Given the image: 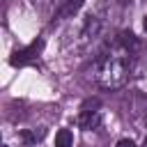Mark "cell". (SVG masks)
Wrapping results in <instances>:
<instances>
[{
	"mask_svg": "<svg viewBox=\"0 0 147 147\" xmlns=\"http://www.w3.org/2000/svg\"><path fill=\"white\" fill-rule=\"evenodd\" d=\"M2 147H7V145H2Z\"/></svg>",
	"mask_w": 147,
	"mask_h": 147,
	"instance_id": "cell-9",
	"label": "cell"
},
{
	"mask_svg": "<svg viewBox=\"0 0 147 147\" xmlns=\"http://www.w3.org/2000/svg\"><path fill=\"white\" fill-rule=\"evenodd\" d=\"M41 46H44V44H41V39H37V41H32L28 48L14 51V53H11V57H9V62H11L14 67H23V64H28V62L37 60V55H39Z\"/></svg>",
	"mask_w": 147,
	"mask_h": 147,
	"instance_id": "cell-2",
	"label": "cell"
},
{
	"mask_svg": "<svg viewBox=\"0 0 147 147\" xmlns=\"http://www.w3.org/2000/svg\"><path fill=\"white\" fill-rule=\"evenodd\" d=\"M133 48L117 37L113 44L106 46V51L96 57V83L106 90H117L126 83L131 64H133Z\"/></svg>",
	"mask_w": 147,
	"mask_h": 147,
	"instance_id": "cell-1",
	"label": "cell"
},
{
	"mask_svg": "<svg viewBox=\"0 0 147 147\" xmlns=\"http://www.w3.org/2000/svg\"><path fill=\"white\" fill-rule=\"evenodd\" d=\"M41 136H44V131H34V133H30V131H21V140H23L25 145H32V142H37Z\"/></svg>",
	"mask_w": 147,
	"mask_h": 147,
	"instance_id": "cell-6",
	"label": "cell"
},
{
	"mask_svg": "<svg viewBox=\"0 0 147 147\" xmlns=\"http://www.w3.org/2000/svg\"><path fill=\"white\" fill-rule=\"evenodd\" d=\"M117 147H136V142H133L131 138H122V140L117 142Z\"/></svg>",
	"mask_w": 147,
	"mask_h": 147,
	"instance_id": "cell-7",
	"label": "cell"
},
{
	"mask_svg": "<svg viewBox=\"0 0 147 147\" xmlns=\"http://www.w3.org/2000/svg\"><path fill=\"white\" fill-rule=\"evenodd\" d=\"M55 147H74V133L69 129H60L55 133Z\"/></svg>",
	"mask_w": 147,
	"mask_h": 147,
	"instance_id": "cell-4",
	"label": "cell"
},
{
	"mask_svg": "<svg viewBox=\"0 0 147 147\" xmlns=\"http://www.w3.org/2000/svg\"><path fill=\"white\" fill-rule=\"evenodd\" d=\"M85 0H64V9H62V14L64 16H71V14H76L78 9H80V5H83Z\"/></svg>",
	"mask_w": 147,
	"mask_h": 147,
	"instance_id": "cell-5",
	"label": "cell"
},
{
	"mask_svg": "<svg viewBox=\"0 0 147 147\" xmlns=\"http://www.w3.org/2000/svg\"><path fill=\"white\" fill-rule=\"evenodd\" d=\"M142 147H147V136H145V140H142Z\"/></svg>",
	"mask_w": 147,
	"mask_h": 147,
	"instance_id": "cell-8",
	"label": "cell"
},
{
	"mask_svg": "<svg viewBox=\"0 0 147 147\" xmlns=\"http://www.w3.org/2000/svg\"><path fill=\"white\" fill-rule=\"evenodd\" d=\"M96 106H99L96 101L83 106V110H80V115H78V124H80L83 129H94V126L99 124V110H96Z\"/></svg>",
	"mask_w": 147,
	"mask_h": 147,
	"instance_id": "cell-3",
	"label": "cell"
}]
</instances>
